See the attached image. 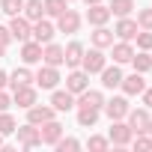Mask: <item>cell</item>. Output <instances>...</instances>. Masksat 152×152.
Masks as SVG:
<instances>
[{
	"instance_id": "cell-25",
	"label": "cell",
	"mask_w": 152,
	"mask_h": 152,
	"mask_svg": "<svg viewBox=\"0 0 152 152\" xmlns=\"http://www.w3.org/2000/svg\"><path fill=\"white\" fill-rule=\"evenodd\" d=\"M113 48V63H131V57H134V48L128 45V42H116V45H110Z\"/></svg>"
},
{
	"instance_id": "cell-35",
	"label": "cell",
	"mask_w": 152,
	"mask_h": 152,
	"mask_svg": "<svg viewBox=\"0 0 152 152\" xmlns=\"http://www.w3.org/2000/svg\"><path fill=\"white\" fill-rule=\"evenodd\" d=\"M137 48L140 51H152V30H137Z\"/></svg>"
},
{
	"instance_id": "cell-40",
	"label": "cell",
	"mask_w": 152,
	"mask_h": 152,
	"mask_svg": "<svg viewBox=\"0 0 152 152\" xmlns=\"http://www.w3.org/2000/svg\"><path fill=\"white\" fill-rule=\"evenodd\" d=\"M140 96H143V107L149 110V107H152V90H143Z\"/></svg>"
},
{
	"instance_id": "cell-37",
	"label": "cell",
	"mask_w": 152,
	"mask_h": 152,
	"mask_svg": "<svg viewBox=\"0 0 152 152\" xmlns=\"http://www.w3.org/2000/svg\"><path fill=\"white\" fill-rule=\"evenodd\" d=\"M137 27L140 30H152V9H140L137 12Z\"/></svg>"
},
{
	"instance_id": "cell-17",
	"label": "cell",
	"mask_w": 152,
	"mask_h": 152,
	"mask_svg": "<svg viewBox=\"0 0 152 152\" xmlns=\"http://www.w3.org/2000/svg\"><path fill=\"white\" fill-rule=\"evenodd\" d=\"M78 96H81V99L75 102V107H99V110H102V104H104V96H102L99 90H90V87H87V90L78 93Z\"/></svg>"
},
{
	"instance_id": "cell-8",
	"label": "cell",
	"mask_w": 152,
	"mask_h": 152,
	"mask_svg": "<svg viewBox=\"0 0 152 152\" xmlns=\"http://www.w3.org/2000/svg\"><path fill=\"white\" fill-rule=\"evenodd\" d=\"M30 21L24 18V15H12V21H9V33H12V39H18V42H27L30 39Z\"/></svg>"
},
{
	"instance_id": "cell-33",
	"label": "cell",
	"mask_w": 152,
	"mask_h": 152,
	"mask_svg": "<svg viewBox=\"0 0 152 152\" xmlns=\"http://www.w3.org/2000/svg\"><path fill=\"white\" fill-rule=\"evenodd\" d=\"M107 146H110V140H107V137H99V134H93V137L87 140V149H93V152H104Z\"/></svg>"
},
{
	"instance_id": "cell-9",
	"label": "cell",
	"mask_w": 152,
	"mask_h": 152,
	"mask_svg": "<svg viewBox=\"0 0 152 152\" xmlns=\"http://www.w3.org/2000/svg\"><path fill=\"white\" fill-rule=\"evenodd\" d=\"M21 60H24V66L42 63V45H39L36 39H27V42H21Z\"/></svg>"
},
{
	"instance_id": "cell-42",
	"label": "cell",
	"mask_w": 152,
	"mask_h": 152,
	"mask_svg": "<svg viewBox=\"0 0 152 152\" xmlns=\"http://www.w3.org/2000/svg\"><path fill=\"white\" fill-rule=\"evenodd\" d=\"M84 3H87V6H93V3H102V0H84Z\"/></svg>"
},
{
	"instance_id": "cell-32",
	"label": "cell",
	"mask_w": 152,
	"mask_h": 152,
	"mask_svg": "<svg viewBox=\"0 0 152 152\" xmlns=\"http://www.w3.org/2000/svg\"><path fill=\"white\" fill-rule=\"evenodd\" d=\"M0 12H6V15H21V12H24V0H0Z\"/></svg>"
},
{
	"instance_id": "cell-10",
	"label": "cell",
	"mask_w": 152,
	"mask_h": 152,
	"mask_svg": "<svg viewBox=\"0 0 152 152\" xmlns=\"http://www.w3.org/2000/svg\"><path fill=\"white\" fill-rule=\"evenodd\" d=\"M51 107H54L57 113L72 110V107H75V93H69V90H54V96H51Z\"/></svg>"
},
{
	"instance_id": "cell-22",
	"label": "cell",
	"mask_w": 152,
	"mask_h": 152,
	"mask_svg": "<svg viewBox=\"0 0 152 152\" xmlns=\"http://www.w3.org/2000/svg\"><path fill=\"white\" fill-rule=\"evenodd\" d=\"M125 116H128V125H131L134 134H137V131H146V125H149V113H146V107H140V110H128Z\"/></svg>"
},
{
	"instance_id": "cell-6",
	"label": "cell",
	"mask_w": 152,
	"mask_h": 152,
	"mask_svg": "<svg viewBox=\"0 0 152 152\" xmlns=\"http://www.w3.org/2000/svg\"><path fill=\"white\" fill-rule=\"evenodd\" d=\"M87 87H90V75H87L84 69H72V75L66 78V90L78 96V93H84Z\"/></svg>"
},
{
	"instance_id": "cell-34",
	"label": "cell",
	"mask_w": 152,
	"mask_h": 152,
	"mask_svg": "<svg viewBox=\"0 0 152 152\" xmlns=\"http://www.w3.org/2000/svg\"><path fill=\"white\" fill-rule=\"evenodd\" d=\"M131 140H134V149H152V134L149 131H137Z\"/></svg>"
},
{
	"instance_id": "cell-15",
	"label": "cell",
	"mask_w": 152,
	"mask_h": 152,
	"mask_svg": "<svg viewBox=\"0 0 152 152\" xmlns=\"http://www.w3.org/2000/svg\"><path fill=\"white\" fill-rule=\"evenodd\" d=\"M39 134H42V143H57L60 137H63V125L57 122V119H48V122H42L39 125Z\"/></svg>"
},
{
	"instance_id": "cell-12",
	"label": "cell",
	"mask_w": 152,
	"mask_h": 152,
	"mask_svg": "<svg viewBox=\"0 0 152 152\" xmlns=\"http://www.w3.org/2000/svg\"><path fill=\"white\" fill-rule=\"evenodd\" d=\"M99 75H102V87H104V90H116V87L122 84V72H119V63H113V66H104Z\"/></svg>"
},
{
	"instance_id": "cell-39",
	"label": "cell",
	"mask_w": 152,
	"mask_h": 152,
	"mask_svg": "<svg viewBox=\"0 0 152 152\" xmlns=\"http://www.w3.org/2000/svg\"><path fill=\"white\" fill-rule=\"evenodd\" d=\"M9 107H12V99H9L3 90H0V110H9Z\"/></svg>"
},
{
	"instance_id": "cell-14",
	"label": "cell",
	"mask_w": 152,
	"mask_h": 152,
	"mask_svg": "<svg viewBox=\"0 0 152 152\" xmlns=\"http://www.w3.org/2000/svg\"><path fill=\"white\" fill-rule=\"evenodd\" d=\"M54 107H48V104H33V107H27V122H33V125H42V122H48V119H54Z\"/></svg>"
},
{
	"instance_id": "cell-11",
	"label": "cell",
	"mask_w": 152,
	"mask_h": 152,
	"mask_svg": "<svg viewBox=\"0 0 152 152\" xmlns=\"http://www.w3.org/2000/svg\"><path fill=\"white\" fill-rule=\"evenodd\" d=\"M102 107H104V113H107L110 119H125V113L131 110V107H128V99H122V96H116V99L104 102Z\"/></svg>"
},
{
	"instance_id": "cell-3",
	"label": "cell",
	"mask_w": 152,
	"mask_h": 152,
	"mask_svg": "<svg viewBox=\"0 0 152 152\" xmlns=\"http://www.w3.org/2000/svg\"><path fill=\"white\" fill-rule=\"evenodd\" d=\"M15 134H18V143H21L24 149H33V146H39V143H42L39 125H33V122H27V125H18V128H15Z\"/></svg>"
},
{
	"instance_id": "cell-16",
	"label": "cell",
	"mask_w": 152,
	"mask_h": 152,
	"mask_svg": "<svg viewBox=\"0 0 152 152\" xmlns=\"http://www.w3.org/2000/svg\"><path fill=\"white\" fill-rule=\"evenodd\" d=\"M122 93L125 96H140L143 90H146V81H143V75L140 72H134V75H128V78H122Z\"/></svg>"
},
{
	"instance_id": "cell-7",
	"label": "cell",
	"mask_w": 152,
	"mask_h": 152,
	"mask_svg": "<svg viewBox=\"0 0 152 152\" xmlns=\"http://www.w3.org/2000/svg\"><path fill=\"white\" fill-rule=\"evenodd\" d=\"M78 27H81V15L75 9H66L63 15H57V30L60 33H78Z\"/></svg>"
},
{
	"instance_id": "cell-26",
	"label": "cell",
	"mask_w": 152,
	"mask_h": 152,
	"mask_svg": "<svg viewBox=\"0 0 152 152\" xmlns=\"http://www.w3.org/2000/svg\"><path fill=\"white\" fill-rule=\"evenodd\" d=\"M99 122V107H78V125L81 128H93Z\"/></svg>"
},
{
	"instance_id": "cell-43",
	"label": "cell",
	"mask_w": 152,
	"mask_h": 152,
	"mask_svg": "<svg viewBox=\"0 0 152 152\" xmlns=\"http://www.w3.org/2000/svg\"><path fill=\"white\" fill-rule=\"evenodd\" d=\"M146 131H149V134H152V119H149V125H146Z\"/></svg>"
},
{
	"instance_id": "cell-23",
	"label": "cell",
	"mask_w": 152,
	"mask_h": 152,
	"mask_svg": "<svg viewBox=\"0 0 152 152\" xmlns=\"http://www.w3.org/2000/svg\"><path fill=\"white\" fill-rule=\"evenodd\" d=\"M21 15L33 24V21L45 18V3H42V0H24V12H21Z\"/></svg>"
},
{
	"instance_id": "cell-4",
	"label": "cell",
	"mask_w": 152,
	"mask_h": 152,
	"mask_svg": "<svg viewBox=\"0 0 152 152\" xmlns=\"http://www.w3.org/2000/svg\"><path fill=\"white\" fill-rule=\"evenodd\" d=\"M33 81H36V87H42V90H57L60 72H57V66H42V69L33 75Z\"/></svg>"
},
{
	"instance_id": "cell-36",
	"label": "cell",
	"mask_w": 152,
	"mask_h": 152,
	"mask_svg": "<svg viewBox=\"0 0 152 152\" xmlns=\"http://www.w3.org/2000/svg\"><path fill=\"white\" fill-rule=\"evenodd\" d=\"M60 152H75V149H81V143L78 140H75V137H60L57 143H54Z\"/></svg>"
},
{
	"instance_id": "cell-41",
	"label": "cell",
	"mask_w": 152,
	"mask_h": 152,
	"mask_svg": "<svg viewBox=\"0 0 152 152\" xmlns=\"http://www.w3.org/2000/svg\"><path fill=\"white\" fill-rule=\"evenodd\" d=\"M6 84H9V75H6V72H0V90H3Z\"/></svg>"
},
{
	"instance_id": "cell-1",
	"label": "cell",
	"mask_w": 152,
	"mask_h": 152,
	"mask_svg": "<svg viewBox=\"0 0 152 152\" xmlns=\"http://www.w3.org/2000/svg\"><path fill=\"white\" fill-rule=\"evenodd\" d=\"M131 137H134V131H131L128 122H122V119H110V134H107V140H110L113 146H128Z\"/></svg>"
},
{
	"instance_id": "cell-24",
	"label": "cell",
	"mask_w": 152,
	"mask_h": 152,
	"mask_svg": "<svg viewBox=\"0 0 152 152\" xmlns=\"http://www.w3.org/2000/svg\"><path fill=\"white\" fill-rule=\"evenodd\" d=\"M90 39H93V48H102V51L113 45V33H110L104 24H102V27H96V33H93Z\"/></svg>"
},
{
	"instance_id": "cell-19",
	"label": "cell",
	"mask_w": 152,
	"mask_h": 152,
	"mask_svg": "<svg viewBox=\"0 0 152 152\" xmlns=\"http://www.w3.org/2000/svg\"><path fill=\"white\" fill-rule=\"evenodd\" d=\"M87 21H90L93 27H102V24H107V21H110V9H107V6H102V3H93V6L87 9Z\"/></svg>"
},
{
	"instance_id": "cell-21",
	"label": "cell",
	"mask_w": 152,
	"mask_h": 152,
	"mask_svg": "<svg viewBox=\"0 0 152 152\" xmlns=\"http://www.w3.org/2000/svg\"><path fill=\"white\" fill-rule=\"evenodd\" d=\"M137 30H140V27H137V21H131V18L125 15V18H119V24H116V30H113V33H116L122 42H131V39L137 36Z\"/></svg>"
},
{
	"instance_id": "cell-44",
	"label": "cell",
	"mask_w": 152,
	"mask_h": 152,
	"mask_svg": "<svg viewBox=\"0 0 152 152\" xmlns=\"http://www.w3.org/2000/svg\"><path fill=\"white\" fill-rule=\"evenodd\" d=\"M0 146H3V134H0Z\"/></svg>"
},
{
	"instance_id": "cell-20",
	"label": "cell",
	"mask_w": 152,
	"mask_h": 152,
	"mask_svg": "<svg viewBox=\"0 0 152 152\" xmlns=\"http://www.w3.org/2000/svg\"><path fill=\"white\" fill-rule=\"evenodd\" d=\"M42 63H45V66H63V63H66L63 48H60V45H54V42H48V45L42 48Z\"/></svg>"
},
{
	"instance_id": "cell-2",
	"label": "cell",
	"mask_w": 152,
	"mask_h": 152,
	"mask_svg": "<svg viewBox=\"0 0 152 152\" xmlns=\"http://www.w3.org/2000/svg\"><path fill=\"white\" fill-rule=\"evenodd\" d=\"M81 66H84V72H87V75H96V72H102V69L107 66V57L102 54V48H93V51H84Z\"/></svg>"
},
{
	"instance_id": "cell-13",
	"label": "cell",
	"mask_w": 152,
	"mask_h": 152,
	"mask_svg": "<svg viewBox=\"0 0 152 152\" xmlns=\"http://www.w3.org/2000/svg\"><path fill=\"white\" fill-rule=\"evenodd\" d=\"M12 102H15L18 107H24V110H27V107H33V104H36V87H30V84H27V87L12 90Z\"/></svg>"
},
{
	"instance_id": "cell-5",
	"label": "cell",
	"mask_w": 152,
	"mask_h": 152,
	"mask_svg": "<svg viewBox=\"0 0 152 152\" xmlns=\"http://www.w3.org/2000/svg\"><path fill=\"white\" fill-rule=\"evenodd\" d=\"M54 33H57V27H54L48 18H39V21H33V27H30V36H33L39 45H48V42L54 39Z\"/></svg>"
},
{
	"instance_id": "cell-28",
	"label": "cell",
	"mask_w": 152,
	"mask_h": 152,
	"mask_svg": "<svg viewBox=\"0 0 152 152\" xmlns=\"http://www.w3.org/2000/svg\"><path fill=\"white\" fill-rule=\"evenodd\" d=\"M42 3H45V15L48 18H57V15H63L69 9V0H42Z\"/></svg>"
},
{
	"instance_id": "cell-29",
	"label": "cell",
	"mask_w": 152,
	"mask_h": 152,
	"mask_svg": "<svg viewBox=\"0 0 152 152\" xmlns=\"http://www.w3.org/2000/svg\"><path fill=\"white\" fill-rule=\"evenodd\" d=\"M131 66H134V72H149L152 69V57H149V51H140V54H134L131 57Z\"/></svg>"
},
{
	"instance_id": "cell-38",
	"label": "cell",
	"mask_w": 152,
	"mask_h": 152,
	"mask_svg": "<svg viewBox=\"0 0 152 152\" xmlns=\"http://www.w3.org/2000/svg\"><path fill=\"white\" fill-rule=\"evenodd\" d=\"M9 42H12V33H9V27H0V57L6 54V48H9Z\"/></svg>"
},
{
	"instance_id": "cell-27",
	"label": "cell",
	"mask_w": 152,
	"mask_h": 152,
	"mask_svg": "<svg viewBox=\"0 0 152 152\" xmlns=\"http://www.w3.org/2000/svg\"><path fill=\"white\" fill-rule=\"evenodd\" d=\"M27 84H33V75H30V69H15L12 75H9V87L12 90H18V87H27Z\"/></svg>"
},
{
	"instance_id": "cell-30",
	"label": "cell",
	"mask_w": 152,
	"mask_h": 152,
	"mask_svg": "<svg viewBox=\"0 0 152 152\" xmlns=\"http://www.w3.org/2000/svg\"><path fill=\"white\" fill-rule=\"evenodd\" d=\"M15 128H18V122H15V116L9 113V110H0V134H15Z\"/></svg>"
},
{
	"instance_id": "cell-31",
	"label": "cell",
	"mask_w": 152,
	"mask_h": 152,
	"mask_svg": "<svg viewBox=\"0 0 152 152\" xmlns=\"http://www.w3.org/2000/svg\"><path fill=\"white\" fill-rule=\"evenodd\" d=\"M107 9H110V15H119V18H125V15H131V9H134V0H113V3H110Z\"/></svg>"
},
{
	"instance_id": "cell-18",
	"label": "cell",
	"mask_w": 152,
	"mask_h": 152,
	"mask_svg": "<svg viewBox=\"0 0 152 152\" xmlns=\"http://www.w3.org/2000/svg\"><path fill=\"white\" fill-rule=\"evenodd\" d=\"M63 57H66V66H69V69H78L81 60H84V45H81V42H69V45L63 48Z\"/></svg>"
}]
</instances>
